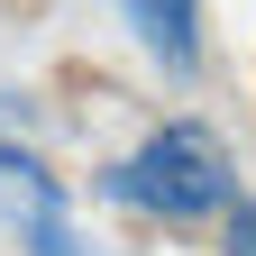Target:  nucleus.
Instances as JSON below:
<instances>
[{
  "mask_svg": "<svg viewBox=\"0 0 256 256\" xmlns=\"http://www.w3.org/2000/svg\"><path fill=\"white\" fill-rule=\"evenodd\" d=\"M101 192L128 202V210H146V220H174V229H183V220H229L238 165H229V138H220V128L165 119L138 156H119V165L101 174Z\"/></svg>",
  "mask_w": 256,
  "mask_h": 256,
  "instance_id": "obj_1",
  "label": "nucleus"
},
{
  "mask_svg": "<svg viewBox=\"0 0 256 256\" xmlns=\"http://www.w3.org/2000/svg\"><path fill=\"white\" fill-rule=\"evenodd\" d=\"M0 229L18 238V256H92V238L74 229L64 183H55L28 146H10V138H0Z\"/></svg>",
  "mask_w": 256,
  "mask_h": 256,
  "instance_id": "obj_2",
  "label": "nucleus"
},
{
  "mask_svg": "<svg viewBox=\"0 0 256 256\" xmlns=\"http://www.w3.org/2000/svg\"><path fill=\"white\" fill-rule=\"evenodd\" d=\"M119 10H128L138 46L165 64L174 82H192V74H202V0H119Z\"/></svg>",
  "mask_w": 256,
  "mask_h": 256,
  "instance_id": "obj_3",
  "label": "nucleus"
},
{
  "mask_svg": "<svg viewBox=\"0 0 256 256\" xmlns=\"http://www.w3.org/2000/svg\"><path fill=\"white\" fill-rule=\"evenodd\" d=\"M220 256H256V202H229V238H220Z\"/></svg>",
  "mask_w": 256,
  "mask_h": 256,
  "instance_id": "obj_4",
  "label": "nucleus"
}]
</instances>
